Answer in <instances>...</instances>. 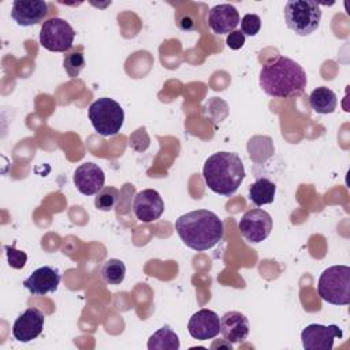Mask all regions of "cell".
<instances>
[{"instance_id":"1","label":"cell","mask_w":350,"mask_h":350,"mask_svg":"<svg viewBox=\"0 0 350 350\" xmlns=\"http://www.w3.org/2000/svg\"><path fill=\"white\" fill-rule=\"evenodd\" d=\"M258 82L269 97L290 98L304 93L308 78L299 63L286 56H278L261 67Z\"/></svg>"},{"instance_id":"2","label":"cell","mask_w":350,"mask_h":350,"mask_svg":"<svg viewBox=\"0 0 350 350\" xmlns=\"http://www.w3.org/2000/svg\"><path fill=\"white\" fill-rule=\"evenodd\" d=\"M175 230L180 241L197 252L213 247L224 235L221 219L208 209H196L179 216L175 221Z\"/></svg>"},{"instance_id":"3","label":"cell","mask_w":350,"mask_h":350,"mask_svg":"<svg viewBox=\"0 0 350 350\" xmlns=\"http://www.w3.org/2000/svg\"><path fill=\"white\" fill-rule=\"evenodd\" d=\"M245 167L241 157L234 152H216L211 154L202 168L206 186L216 194H234L245 179Z\"/></svg>"},{"instance_id":"4","label":"cell","mask_w":350,"mask_h":350,"mask_svg":"<svg viewBox=\"0 0 350 350\" xmlns=\"http://www.w3.org/2000/svg\"><path fill=\"white\" fill-rule=\"evenodd\" d=\"M320 298L332 305L350 304V267L332 265L324 269L317 282Z\"/></svg>"},{"instance_id":"5","label":"cell","mask_w":350,"mask_h":350,"mask_svg":"<svg viewBox=\"0 0 350 350\" xmlns=\"http://www.w3.org/2000/svg\"><path fill=\"white\" fill-rule=\"evenodd\" d=\"M93 129L103 137L116 135L124 122V111L118 101L101 97L93 101L88 111Z\"/></svg>"},{"instance_id":"6","label":"cell","mask_w":350,"mask_h":350,"mask_svg":"<svg viewBox=\"0 0 350 350\" xmlns=\"http://www.w3.org/2000/svg\"><path fill=\"white\" fill-rule=\"evenodd\" d=\"M284 22L298 36H309L321 21L320 5L313 0H290L284 5Z\"/></svg>"},{"instance_id":"7","label":"cell","mask_w":350,"mask_h":350,"mask_svg":"<svg viewBox=\"0 0 350 350\" xmlns=\"http://www.w3.org/2000/svg\"><path fill=\"white\" fill-rule=\"evenodd\" d=\"M75 30L62 18H51L45 21L40 30V44L51 52H67L72 48Z\"/></svg>"},{"instance_id":"8","label":"cell","mask_w":350,"mask_h":350,"mask_svg":"<svg viewBox=\"0 0 350 350\" xmlns=\"http://www.w3.org/2000/svg\"><path fill=\"white\" fill-rule=\"evenodd\" d=\"M272 226L271 215L260 208L245 212L238 223L242 237L250 243H260L267 239L272 231Z\"/></svg>"},{"instance_id":"9","label":"cell","mask_w":350,"mask_h":350,"mask_svg":"<svg viewBox=\"0 0 350 350\" xmlns=\"http://www.w3.org/2000/svg\"><path fill=\"white\" fill-rule=\"evenodd\" d=\"M343 332L336 324H309L301 332V342L305 350H331L336 338H342Z\"/></svg>"},{"instance_id":"10","label":"cell","mask_w":350,"mask_h":350,"mask_svg":"<svg viewBox=\"0 0 350 350\" xmlns=\"http://www.w3.org/2000/svg\"><path fill=\"white\" fill-rule=\"evenodd\" d=\"M45 316L37 308H27L14 321L12 335L18 342L29 343L41 335L44 329Z\"/></svg>"},{"instance_id":"11","label":"cell","mask_w":350,"mask_h":350,"mask_svg":"<svg viewBox=\"0 0 350 350\" xmlns=\"http://www.w3.org/2000/svg\"><path fill=\"white\" fill-rule=\"evenodd\" d=\"M133 211L139 221L152 223L163 215L164 201L159 191L153 189H144L135 194Z\"/></svg>"},{"instance_id":"12","label":"cell","mask_w":350,"mask_h":350,"mask_svg":"<svg viewBox=\"0 0 350 350\" xmlns=\"http://www.w3.org/2000/svg\"><path fill=\"white\" fill-rule=\"evenodd\" d=\"M72 180L81 194L93 196L104 187L105 174L97 164L83 163L74 171Z\"/></svg>"},{"instance_id":"13","label":"cell","mask_w":350,"mask_h":350,"mask_svg":"<svg viewBox=\"0 0 350 350\" xmlns=\"http://www.w3.org/2000/svg\"><path fill=\"white\" fill-rule=\"evenodd\" d=\"M62 280L60 271L51 265H42L23 280L25 288L33 295H45L57 290Z\"/></svg>"},{"instance_id":"14","label":"cell","mask_w":350,"mask_h":350,"mask_svg":"<svg viewBox=\"0 0 350 350\" xmlns=\"http://www.w3.org/2000/svg\"><path fill=\"white\" fill-rule=\"evenodd\" d=\"M187 331L190 336L197 340L212 339L220 332V319L217 313L211 309H200L190 317Z\"/></svg>"},{"instance_id":"15","label":"cell","mask_w":350,"mask_h":350,"mask_svg":"<svg viewBox=\"0 0 350 350\" xmlns=\"http://www.w3.org/2000/svg\"><path fill=\"white\" fill-rule=\"evenodd\" d=\"M46 15L48 4L42 0H15L11 7V18L23 27L42 22Z\"/></svg>"},{"instance_id":"16","label":"cell","mask_w":350,"mask_h":350,"mask_svg":"<svg viewBox=\"0 0 350 350\" xmlns=\"http://www.w3.org/2000/svg\"><path fill=\"white\" fill-rule=\"evenodd\" d=\"M250 331L247 317L237 310H230L220 317V332L226 342L231 345L242 343Z\"/></svg>"},{"instance_id":"17","label":"cell","mask_w":350,"mask_h":350,"mask_svg":"<svg viewBox=\"0 0 350 350\" xmlns=\"http://www.w3.org/2000/svg\"><path fill=\"white\" fill-rule=\"evenodd\" d=\"M239 22V12L231 4H217L209 10L208 25L216 34H230Z\"/></svg>"},{"instance_id":"18","label":"cell","mask_w":350,"mask_h":350,"mask_svg":"<svg viewBox=\"0 0 350 350\" xmlns=\"http://www.w3.org/2000/svg\"><path fill=\"white\" fill-rule=\"evenodd\" d=\"M309 104L316 113L328 115L336 109L338 97L329 88L319 86L309 94Z\"/></svg>"},{"instance_id":"19","label":"cell","mask_w":350,"mask_h":350,"mask_svg":"<svg viewBox=\"0 0 350 350\" xmlns=\"http://www.w3.org/2000/svg\"><path fill=\"white\" fill-rule=\"evenodd\" d=\"M275 194H276V185L267 178H260L249 186V200L256 206H262L273 202Z\"/></svg>"},{"instance_id":"20","label":"cell","mask_w":350,"mask_h":350,"mask_svg":"<svg viewBox=\"0 0 350 350\" xmlns=\"http://www.w3.org/2000/svg\"><path fill=\"white\" fill-rule=\"evenodd\" d=\"M180 347L179 336L168 325L159 328L148 339L149 350H178Z\"/></svg>"},{"instance_id":"21","label":"cell","mask_w":350,"mask_h":350,"mask_svg":"<svg viewBox=\"0 0 350 350\" xmlns=\"http://www.w3.org/2000/svg\"><path fill=\"white\" fill-rule=\"evenodd\" d=\"M273 150L275 149L272 145V139L269 137L256 135V137H252L247 142L249 157L254 163H264L273 154Z\"/></svg>"},{"instance_id":"22","label":"cell","mask_w":350,"mask_h":350,"mask_svg":"<svg viewBox=\"0 0 350 350\" xmlns=\"http://www.w3.org/2000/svg\"><path fill=\"white\" fill-rule=\"evenodd\" d=\"M101 279L107 284H120L124 280L126 276V265L123 261L118 258H109L107 260L101 267Z\"/></svg>"},{"instance_id":"23","label":"cell","mask_w":350,"mask_h":350,"mask_svg":"<svg viewBox=\"0 0 350 350\" xmlns=\"http://www.w3.org/2000/svg\"><path fill=\"white\" fill-rule=\"evenodd\" d=\"M120 200V191L113 186H104L94 198V205L98 211H112Z\"/></svg>"},{"instance_id":"24","label":"cell","mask_w":350,"mask_h":350,"mask_svg":"<svg viewBox=\"0 0 350 350\" xmlns=\"http://www.w3.org/2000/svg\"><path fill=\"white\" fill-rule=\"evenodd\" d=\"M63 67L70 78H75L79 75V72L85 67V56L82 53V49L71 51L64 55L63 59Z\"/></svg>"},{"instance_id":"25","label":"cell","mask_w":350,"mask_h":350,"mask_svg":"<svg viewBox=\"0 0 350 350\" xmlns=\"http://www.w3.org/2000/svg\"><path fill=\"white\" fill-rule=\"evenodd\" d=\"M4 250H5V256H7V261L8 265L14 269H22L27 261V254L22 250H18L15 247V243L8 246L4 245Z\"/></svg>"},{"instance_id":"26","label":"cell","mask_w":350,"mask_h":350,"mask_svg":"<svg viewBox=\"0 0 350 350\" xmlns=\"http://www.w3.org/2000/svg\"><path fill=\"white\" fill-rule=\"evenodd\" d=\"M261 29V18L256 14H246L242 19H241V31L243 33V36H250L254 37L258 34Z\"/></svg>"},{"instance_id":"27","label":"cell","mask_w":350,"mask_h":350,"mask_svg":"<svg viewBox=\"0 0 350 350\" xmlns=\"http://www.w3.org/2000/svg\"><path fill=\"white\" fill-rule=\"evenodd\" d=\"M226 42L230 49H234V51L241 49L245 45V36L241 30H234L230 34H227Z\"/></svg>"},{"instance_id":"28","label":"cell","mask_w":350,"mask_h":350,"mask_svg":"<svg viewBox=\"0 0 350 350\" xmlns=\"http://www.w3.org/2000/svg\"><path fill=\"white\" fill-rule=\"evenodd\" d=\"M178 26L182 30H193L196 26V21H194V18H189L185 15L182 18H178Z\"/></svg>"}]
</instances>
